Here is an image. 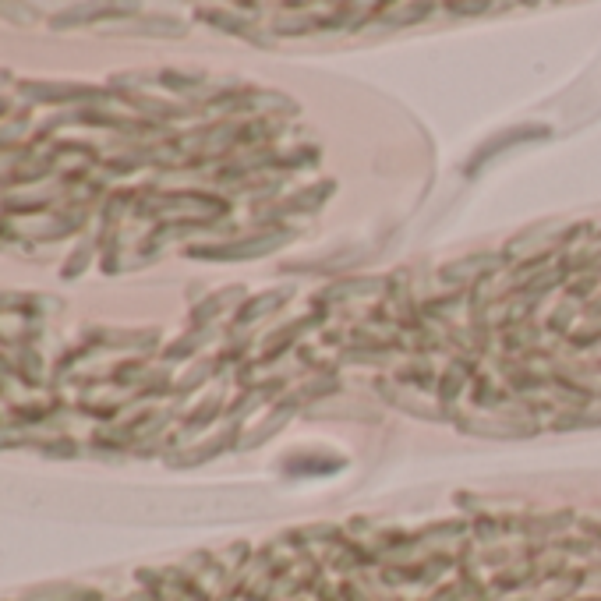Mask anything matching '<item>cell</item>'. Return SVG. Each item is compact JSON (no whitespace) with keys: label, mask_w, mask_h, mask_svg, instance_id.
<instances>
[{"label":"cell","mask_w":601,"mask_h":601,"mask_svg":"<svg viewBox=\"0 0 601 601\" xmlns=\"http://www.w3.org/2000/svg\"><path fill=\"white\" fill-rule=\"evenodd\" d=\"M114 11H128V8H99V4H92V8H71V11H64V15L54 18V29H68V25L89 22L85 15H114Z\"/></svg>","instance_id":"7a4b0ae2"},{"label":"cell","mask_w":601,"mask_h":601,"mask_svg":"<svg viewBox=\"0 0 601 601\" xmlns=\"http://www.w3.org/2000/svg\"><path fill=\"white\" fill-rule=\"evenodd\" d=\"M25 99L32 103H68V99H96L99 89L89 85H71V82H22L18 85Z\"/></svg>","instance_id":"6da1fadb"},{"label":"cell","mask_w":601,"mask_h":601,"mask_svg":"<svg viewBox=\"0 0 601 601\" xmlns=\"http://www.w3.org/2000/svg\"><path fill=\"white\" fill-rule=\"evenodd\" d=\"M85 262H89V248H82V252H78L75 259H71L68 266H64V280H71V276H78V269H82Z\"/></svg>","instance_id":"277c9868"},{"label":"cell","mask_w":601,"mask_h":601,"mask_svg":"<svg viewBox=\"0 0 601 601\" xmlns=\"http://www.w3.org/2000/svg\"><path fill=\"white\" fill-rule=\"evenodd\" d=\"M184 29V25L181 22H170V18H160V22H156V18H153V22H138V25H117V29L114 32H181Z\"/></svg>","instance_id":"3957f363"}]
</instances>
